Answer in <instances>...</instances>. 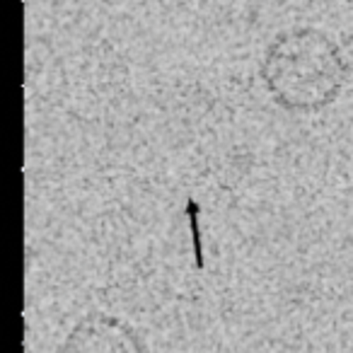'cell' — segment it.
Returning <instances> with one entry per match:
<instances>
[{
	"mask_svg": "<svg viewBox=\"0 0 353 353\" xmlns=\"http://www.w3.org/2000/svg\"><path fill=\"white\" fill-rule=\"evenodd\" d=\"M346 61L332 37L314 27H295L269 44L261 80L283 109L312 114L329 107L346 83Z\"/></svg>",
	"mask_w": 353,
	"mask_h": 353,
	"instance_id": "cell-1",
	"label": "cell"
},
{
	"mask_svg": "<svg viewBox=\"0 0 353 353\" xmlns=\"http://www.w3.org/2000/svg\"><path fill=\"white\" fill-rule=\"evenodd\" d=\"M59 353H148V348L126 322L92 312L75 324Z\"/></svg>",
	"mask_w": 353,
	"mask_h": 353,
	"instance_id": "cell-2",
	"label": "cell"
},
{
	"mask_svg": "<svg viewBox=\"0 0 353 353\" xmlns=\"http://www.w3.org/2000/svg\"><path fill=\"white\" fill-rule=\"evenodd\" d=\"M187 218L192 225L194 237V259H196V269H203V250H201V230H199V203L194 199L187 201Z\"/></svg>",
	"mask_w": 353,
	"mask_h": 353,
	"instance_id": "cell-3",
	"label": "cell"
}]
</instances>
